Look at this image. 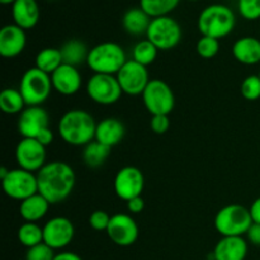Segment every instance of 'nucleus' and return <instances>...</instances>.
Instances as JSON below:
<instances>
[{
    "instance_id": "1",
    "label": "nucleus",
    "mask_w": 260,
    "mask_h": 260,
    "mask_svg": "<svg viewBox=\"0 0 260 260\" xmlns=\"http://www.w3.org/2000/svg\"><path fill=\"white\" fill-rule=\"evenodd\" d=\"M36 175L38 180V193L51 205L63 202L75 187V172L68 162H47Z\"/></svg>"
},
{
    "instance_id": "2",
    "label": "nucleus",
    "mask_w": 260,
    "mask_h": 260,
    "mask_svg": "<svg viewBox=\"0 0 260 260\" xmlns=\"http://www.w3.org/2000/svg\"><path fill=\"white\" fill-rule=\"evenodd\" d=\"M96 123L93 116L83 109H71L61 117L58 134L73 146H86L95 139Z\"/></svg>"
},
{
    "instance_id": "3",
    "label": "nucleus",
    "mask_w": 260,
    "mask_h": 260,
    "mask_svg": "<svg viewBox=\"0 0 260 260\" xmlns=\"http://www.w3.org/2000/svg\"><path fill=\"white\" fill-rule=\"evenodd\" d=\"M236 18L233 10L223 4H212L206 7L198 17V30L202 36L220 38L226 37L234 30Z\"/></svg>"
},
{
    "instance_id": "4",
    "label": "nucleus",
    "mask_w": 260,
    "mask_h": 260,
    "mask_svg": "<svg viewBox=\"0 0 260 260\" xmlns=\"http://www.w3.org/2000/svg\"><path fill=\"white\" fill-rule=\"evenodd\" d=\"M127 62L124 50L114 42H103L94 46L88 56L89 68L94 74L117 75L122 66Z\"/></svg>"
},
{
    "instance_id": "5",
    "label": "nucleus",
    "mask_w": 260,
    "mask_h": 260,
    "mask_svg": "<svg viewBox=\"0 0 260 260\" xmlns=\"http://www.w3.org/2000/svg\"><path fill=\"white\" fill-rule=\"evenodd\" d=\"M253 225L250 210L241 205H228L215 217V228L222 236H243Z\"/></svg>"
},
{
    "instance_id": "6",
    "label": "nucleus",
    "mask_w": 260,
    "mask_h": 260,
    "mask_svg": "<svg viewBox=\"0 0 260 260\" xmlns=\"http://www.w3.org/2000/svg\"><path fill=\"white\" fill-rule=\"evenodd\" d=\"M51 89H53L51 75L43 73L36 66L28 69L23 74L19 91L24 98L27 107L41 106L42 103H45L50 96Z\"/></svg>"
},
{
    "instance_id": "7",
    "label": "nucleus",
    "mask_w": 260,
    "mask_h": 260,
    "mask_svg": "<svg viewBox=\"0 0 260 260\" xmlns=\"http://www.w3.org/2000/svg\"><path fill=\"white\" fill-rule=\"evenodd\" d=\"M147 40L156 46L157 50L168 51L179 45L182 40V28L172 17L154 18L146 33Z\"/></svg>"
},
{
    "instance_id": "8",
    "label": "nucleus",
    "mask_w": 260,
    "mask_h": 260,
    "mask_svg": "<svg viewBox=\"0 0 260 260\" xmlns=\"http://www.w3.org/2000/svg\"><path fill=\"white\" fill-rule=\"evenodd\" d=\"M142 101L147 111L152 114L169 116L175 106V96L172 88L160 79H152L142 93Z\"/></svg>"
},
{
    "instance_id": "9",
    "label": "nucleus",
    "mask_w": 260,
    "mask_h": 260,
    "mask_svg": "<svg viewBox=\"0 0 260 260\" xmlns=\"http://www.w3.org/2000/svg\"><path fill=\"white\" fill-rule=\"evenodd\" d=\"M2 185L8 197L20 202L38 193L37 175L20 168L9 170L7 177L2 180Z\"/></svg>"
},
{
    "instance_id": "10",
    "label": "nucleus",
    "mask_w": 260,
    "mask_h": 260,
    "mask_svg": "<svg viewBox=\"0 0 260 260\" xmlns=\"http://www.w3.org/2000/svg\"><path fill=\"white\" fill-rule=\"evenodd\" d=\"M86 93L95 103L111 106L119 101L123 91L116 75L94 74L86 83Z\"/></svg>"
},
{
    "instance_id": "11",
    "label": "nucleus",
    "mask_w": 260,
    "mask_h": 260,
    "mask_svg": "<svg viewBox=\"0 0 260 260\" xmlns=\"http://www.w3.org/2000/svg\"><path fill=\"white\" fill-rule=\"evenodd\" d=\"M117 80L121 85L122 91L128 95H140L145 91L147 84L150 83L149 73L146 66L136 62L135 60H128L121 70L117 73Z\"/></svg>"
},
{
    "instance_id": "12",
    "label": "nucleus",
    "mask_w": 260,
    "mask_h": 260,
    "mask_svg": "<svg viewBox=\"0 0 260 260\" xmlns=\"http://www.w3.org/2000/svg\"><path fill=\"white\" fill-rule=\"evenodd\" d=\"M15 160L20 169L38 173L46 165V146L36 139H22L15 147Z\"/></svg>"
},
{
    "instance_id": "13",
    "label": "nucleus",
    "mask_w": 260,
    "mask_h": 260,
    "mask_svg": "<svg viewBox=\"0 0 260 260\" xmlns=\"http://www.w3.org/2000/svg\"><path fill=\"white\" fill-rule=\"evenodd\" d=\"M145 187V178L136 167H124L118 170L114 178V192L121 200L128 202L140 197Z\"/></svg>"
},
{
    "instance_id": "14",
    "label": "nucleus",
    "mask_w": 260,
    "mask_h": 260,
    "mask_svg": "<svg viewBox=\"0 0 260 260\" xmlns=\"http://www.w3.org/2000/svg\"><path fill=\"white\" fill-rule=\"evenodd\" d=\"M47 128H50V116L41 106L27 107L20 113L18 131L23 139H37Z\"/></svg>"
},
{
    "instance_id": "15",
    "label": "nucleus",
    "mask_w": 260,
    "mask_h": 260,
    "mask_svg": "<svg viewBox=\"0 0 260 260\" xmlns=\"http://www.w3.org/2000/svg\"><path fill=\"white\" fill-rule=\"evenodd\" d=\"M107 235L118 246H129L139 238V226L132 216L126 213H116L111 217Z\"/></svg>"
},
{
    "instance_id": "16",
    "label": "nucleus",
    "mask_w": 260,
    "mask_h": 260,
    "mask_svg": "<svg viewBox=\"0 0 260 260\" xmlns=\"http://www.w3.org/2000/svg\"><path fill=\"white\" fill-rule=\"evenodd\" d=\"M75 235L73 222L66 217H53L43 226V243L56 250L68 246Z\"/></svg>"
},
{
    "instance_id": "17",
    "label": "nucleus",
    "mask_w": 260,
    "mask_h": 260,
    "mask_svg": "<svg viewBox=\"0 0 260 260\" xmlns=\"http://www.w3.org/2000/svg\"><path fill=\"white\" fill-rule=\"evenodd\" d=\"M25 45V30L17 24H7L0 29V55L3 57H17L24 51Z\"/></svg>"
},
{
    "instance_id": "18",
    "label": "nucleus",
    "mask_w": 260,
    "mask_h": 260,
    "mask_svg": "<svg viewBox=\"0 0 260 260\" xmlns=\"http://www.w3.org/2000/svg\"><path fill=\"white\" fill-rule=\"evenodd\" d=\"M81 74L78 68L62 63L51 75L52 88L62 95H74L81 88Z\"/></svg>"
},
{
    "instance_id": "19",
    "label": "nucleus",
    "mask_w": 260,
    "mask_h": 260,
    "mask_svg": "<svg viewBox=\"0 0 260 260\" xmlns=\"http://www.w3.org/2000/svg\"><path fill=\"white\" fill-rule=\"evenodd\" d=\"M213 260H245L248 243L243 236H222L212 253Z\"/></svg>"
},
{
    "instance_id": "20",
    "label": "nucleus",
    "mask_w": 260,
    "mask_h": 260,
    "mask_svg": "<svg viewBox=\"0 0 260 260\" xmlns=\"http://www.w3.org/2000/svg\"><path fill=\"white\" fill-rule=\"evenodd\" d=\"M12 15L14 24L27 30L37 25L41 10L36 0H17L12 4Z\"/></svg>"
},
{
    "instance_id": "21",
    "label": "nucleus",
    "mask_w": 260,
    "mask_h": 260,
    "mask_svg": "<svg viewBox=\"0 0 260 260\" xmlns=\"http://www.w3.org/2000/svg\"><path fill=\"white\" fill-rule=\"evenodd\" d=\"M126 134L124 124L117 118H106L96 124L95 141L106 145V146L113 147L122 141Z\"/></svg>"
},
{
    "instance_id": "22",
    "label": "nucleus",
    "mask_w": 260,
    "mask_h": 260,
    "mask_svg": "<svg viewBox=\"0 0 260 260\" xmlns=\"http://www.w3.org/2000/svg\"><path fill=\"white\" fill-rule=\"evenodd\" d=\"M233 55L244 65H256L260 62V40L255 37H241L234 43Z\"/></svg>"
},
{
    "instance_id": "23",
    "label": "nucleus",
    "mask_w": 260,
    "mask_h": 260,
    "mask_svg": "<svg viewBox=\"0 0 260 260\" xmlns=\"http://www.w3.org/2000/svg\"><path fill=\"white\" fill-rule=\"evenodd\" d=\"M51 203L42 194L36 193L32 197L20 202L19 212L25 222H37L47 215Z\"/></svg>"
},
{
    "instance_id": "24",
    "label": "nucleus",
    "mask_w": 260,
    "mask_h": 260,
    "mask_svg": "<svg viewBox=\"0 0 260 260\" xmlns=\"http://www.w3.org/2000/svg\"><path fill=\"white\" fill-rule=\"evenodd\" d=\"M152 18L144 12L141 8H131L122 18V25L124 30L131 36L146 35Z\"/></svg>"
},
{
    "instance_id": "25",
    "label": "nucleus",
    "mask_w": 260,
    "mask_h": 260,
    "mask_svg": "<svg viewBox=\"0 0 260 260\" xmlns=\"http://www.w3.org/2000/svg\"><path fill=\"white\" fill-rule=\"evenodd\" d=\"M60 51L62 55L63 63L75 66V68L86 62L89 52H90L85 43L80 40H69L68 42L61 46Z\"/></svg>"
},
{
    "instance_id": "26",
    "label": "nucleus",
    "mask_w": 260,
    "mask_h": 260,
    "mask_svg": "<svg viewBox=\"0 0 260 260\" xmlns=\"http://www.w3.org/2000/svg\"><path fill=\"white\" fill-rule=\"evenodd\" d=\"M62 63L63 61L60 48H43L36 56V68L48 75H52Z\"/></svg>"
},
{
    "instance_id": "27",
    "label": "nucleus",
    "mask_w": 260,
    "mask_h": 260,
    "mask_svg": "<svg viewBox=\"0 0 260 260\" xmlns=\"http://www.w3.org/2000/svg\"><path fill=\"white\" fill-rule=\"evenodd\" d=\"M112 147L106 146L98 141H91L90 144L84 147L83 160L86 167L89 168H99L107 161L108 156L111 155Z\"/></svg>"
},
{
    "instance_id": "28",
    "label": "nucleus",
    "mask_w": 260,
    "mask_h": 260,
    "mask_svg": "<svg viewBox=\"0 0 260 260\" xmlns=\"http://www.w3.org/2000/svg\"><path fill=\"white\" fill-rule=\"evenodd\" d=\"M27 106L19 89L8 88L0 93V108L7 114H18L24 111Z\"/></svg>"
},
{
    "instance_id": "29",
    "label": "nucleus",
    "mask_w": 260,
    "mask_h": 260,
    "mask_svg": "<svg viewBox=\"0 0 260 260\" xmlns=\"http://www.w3.org/2000/svg\"><path fill=\"white\" fill-rule=\"evenodd\" d=\"M179 2L180 0H140V8L154 19L169 15L178 7Z\"/></svg>"
},
{
    "instance_id": "30",
    "label": "nucleus",
    "mask_w": 260,
    "mask_h": 260,
    "mask_svg": "<svg viewBox=\"0 0 260 260\" xmlns=\"http://www.w3.org/2000/svg\"><path fill=\"white\" fill-rule=\"evenodd\" d=\"M18 240L28 249L43 243V228L37 222H24L18 230Z\"/></svg>"
},
{
    "instance_id": "31",
    "label": "nucleus",
    "mask_w": 260,
    "mask_h": 260,
    "mask_svg": "<svg viewBox=\"0 0 260 260\" xmlns=\"http://www.w3.org/2000/svg\"><path fill=\"white\" fill-rule=\"evenodd\" d=\"M157 51L159 50L156 48V46L146 38L135 45L134 50H132V60L144 66H149L150 63L156 60Z\"/></svg>"
},
{
    "instance_id": "32",
    "label": "nucleus",
    "mask_w": 260,
    "mask_h": 260,
    "mask_svg": "<svg viewBox=\"0 0 260 260\" xmlns=\"http://www.w3.org/2000/svg\"><path fill=\"white\" fill-rule=\"evenodd\" d=\"M220 51V42L218 40L207 36H202L197 42V52L203 58H212Z\"/></svg>"
},
{
    "instance_id": "33",
    "label": "nucleus",
    "mask_w": 260,
    "mask_h": 260,
    "mask_svg": "<svg viewBox=\"0 0 260 260\" xmlns=\"http://www.w3.org/2000/svg\"><path fill=\"white\" fill-rule=\"evenodd\" d=\"M241 94L246 101H258L260 98V76L250 75L241 84Z\"/></svg>"
},
{
    "instance_id": "34",
    "label": "nucleus",
    "mask_w": 260,
    "mask_h": 260,
    "mask_svg": "<svg viewBox=\"0 0 260 260\" xmlns=\"http://www.w3.org/2000/svg\"><path fill=\"white\" fill-rule=\"evenodd\" d=\"M238 9L241 17L246 20H256L260 18V0H239Z\"/></svg>"
},
{
    "instance_id": "35",
    "label": "nucleus",
    "mask_w": 260,
    "mask_h": 260,
    "mask_svg": "<svg viewBox=\"0 0 260 260\" xmlns=\"http://www.w3.org/2000/svg\"><path fill=\"white\" fill-rule=\"evenodd\" d=\"M55 256V250L51 246L45 243H41L28 249L27 254H25V260H53Z\"/></svg>"
},
{
    "instance_id": "36",
    "label": "nucleus",
    "mask_w": 260,
    "mask_h": 260,
    "mask_svg": "<svg viewBox=\"0 0 260 260\" xmlns=\"http://www.w3.org/2000/svg\"><path fill=\"white\" fill-rule=\"evenodd\" d=\"M111 217L112 216H109L106 211H94L89 217V225L96 231H107L111 222Z\"/></svg>"
},
{
    "instance_id": "37",
    "label": "nucleus",
    "mask_w": 260,
    "mask_h": 260,
    "mask_svg": "<svg viewBox=\"0 0 260 260\" xmlns=\"http://www.w3.org/2000/svg\"><path fill=\"white\" fill-rule=\"evenodd\" d=\"M150 126H151V129L155 134H165L170 127L169 116H165V114H156V116H152Z\"/></svg>"
},
{
    "instance_id": "38",
    "label": "nucleus",
    "mask_w": 260,
    "mask_h": 260,
    "mask_svg": "<svg viewBox=\"0 0 260 260\" xmlns=\"http://www.w3.org/2000/svg\"><path fill=\"white\" fill-rule=\"evenodd\" d=\"M144 208H145V202L144 200H142L141 196L136 198H132V200H129L128 202H127V210H128L131 213H140L142 212Z\"/></svg>"
},
{
    "instance_id": "39",
    "label": "nucleus",
    "mask_w": 260,
    "mask_h": 260,
    "mask_svg": "<svg viewBox=\"0 0 260 260\" xmlns=\"http://www.w3.org/2000/svg\"><path fill=\"white\" fill-rule=\"evenodd\" d=\"M246 235H248L249 241H250L251 244L260 246V223L253 222V225L250 226V229H249V231L246 233Z\"/></svg>"
},
{
    "instance_id": "40",
    "label": "nucleus",
    "mask_w": 260,
    "mask_h": 260,
    "mask_svg": "<svg viewBox=\"0 0 260 260\" xmlns=\"http://www.w3.org/2000/svg\"><path fill=\"white\" fill-rule=\"evenodd\" d=\"M36 140H37V141H40L43 146H48V145L52 144V141H53V132L51 131V128L45 129V131H43L42 134H41Z\"/></svg>"
},
{
    "instance_id": "41",
    "label": "nucleus",
    "mask_w": 260,
    "mask_h": 260,
    "mask_svg": "<svg viewBox=\"0 0 260 260\" xmlns=\"http://www.w3.org/2000/svg\"><path fill=\"white\" fill-rule=\"evenodd\" d=\"M249 210H250V215H251V218H253V222L260 223V197L254 201L253 205H251V207L249 208Z\"/></svg>"
},
{
    "instance_id": "42",
    "label": "nucleus",
    "mask_w": 260,
    "mask_h": 260,
    "mask_svg": "<svg viewBox=\"0 0 260 260\" xmlns=\"http://www.w3.org/2000/svg\"><path fill=\"white\" fill-rule=\"evenodd\" d=\"M53 260H83L78 254L71 253V251H62L60 254H56Z\"/></svg>"
},
{
    "instance_id": "43",
    "label": "nucleus",
    "mask_w": 260,
    "mask_h": 260,
    "mask_svg": "<svg viewBox=\"0 0 260 260\" xmlns=\"http://www.w3.org/2000/svg\"><path fill=\"white\" fill-rule=\"evenodd\" d=\"M8 173H9V170H8L7 168H2V169H0V179H4L8 175Z\"/></svg>"
},
{
    "instance_id": "44",
    "label": "nucleus",
    "mask_w": 260,
    "mask_h": 260,
    "mask_svg": "<svg viewBox=\"0 0 260 260\" xmlns=\"http://www.w3.org/2000/svg\"><path fill=\"white\" fill-rule=\"evenodd\" d=\"M17 0H0V3L4 5H8V4H13V3H15Z\"/></svg>"
},
{
    "instance_id": "45",
    "label": "nucleus",
    "mask_w": 260,
    "mask_h": 260,
    "mask_svg": "<svg viewBox=\"0 0 260 260\" xmlns=\"http://www.w3.org/2000/svg\"><path fill=\"white\" fill-rule=\"evenodd\" d=\"M188 2H200V0H188Z\"/></svg>"
},
{
    "instance_id": "46",
    "label": "nucleus",
    "mask_w": 260,
    "mask_h": 260,
    "mask_svg": "<svg viewBox=\"0 0 260 260\" xmlns=\"http://www.w3.org/2000/svg\"><path fill=\"white\" fill-rule=\"evenodd\" d=\"M259 76H260V73H259Z\"/></svg>"
}]
</instances>
